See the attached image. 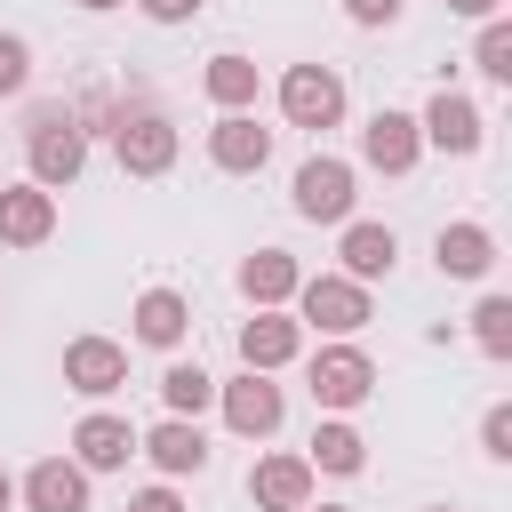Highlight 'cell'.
<instances>
[{"instance_id":"6da1fadb","label":"cell","mask_w":512,"mask_h":512,"mask_svg":"<svg viewBox=\"0 0 512 512\" xmlns=\"http://www.w3.org/2000/svg\"><path fill=\"white\" fill-rule=\"evenodd\" d=\"M24 168H32V184H80V168H88V128L72 120V104H32V120H24Z\"/></svg>"},{"instance_id":"7a4b0ae2","label":"cell","mask_w":512,"mask_h":512,"mask_svg":"<svg viewBox=\"0 0 512 512\" xmlns=\"http://www.w3.org/2000/svg\"><path fill=\"white\" fill-rule=\"evenodd\" d=\"M288 304H296V320H304V328H320V336H360V328L376 320L368 280H344V272H304Z\"/></svg>"},{"instance_id":"3957f363","label":"cell","mask_w":512,"mask_h":512,"mask_svg":"<svg viewBox=\"0 0 512 512\" xmlns=\"http://www.w3.org/2000/svg\"><path fill=\"white\" fill-rule=\"evenodd\" d=\"M304 384H312V408H328V416H352V408L376 392V360H368L352 336H336V344H320V352H312Z\"/></svg>"},{"instance_id":"277c9868","label":"cell","mask_w":512,"mask_h":512,"mask_svg":"<svg viewBox=\"0 0 512 512\" xmlns=\"http://www.w3.org/2000/svg\"><path fill=\"white\" fill-rule=\"evenodd\" d=\"M288 200H296V216H304V224H344V216H352V200H360V168H352V160H336V152H312V160L296 168Z\"/></svg>"},{"instance_id":"5b68a950","label":"cell","mask_w":512,"mask_h":512,"mask_svg":"<svg viewBox=\"0 0 512 512\" xmlns=\"http://www.w3.org/2000/svg\"><path fill=\"white\" fill-rule=\"evenodd\" d=\"M280 120L288 128H336L344 120V72L336 64H288L280 72Z\"/></svg>"},{"instance_id":"8992f818","label":"cell","mask_w":512,"mask_h":512,"mask_svg":"<svg viewBox=\"0 0 512 512\" xmlns=\"http://www.w3.org/2000/svg\"><path fill=\"white\" fill-rule=\"evenodd\" d=\"M112 152H120V176H168V168H176V120L152 112V104H136V112L120 104Z\"/></svg>"},{"instance_id":"52a82bcc","label":"cell","mask_w":512,"mask_h":512,"mask_svg":"<svg viewBox=\"0 0 512 512\" xmlns=\"http://www.w3.org/2000/svg\"><path fill=\"white\" fill-rule=\"evenodd\" d=\"M216 408H224V424H232L240 440H272L280 416H288V392H280L264 368H240L232 384H216Z\"/></svg>"},{"instance_id":"ba28073f","label":"cell","mask_w":512,"mask_h":512,"mask_svg":"<svg viewBox=\"0 0 512 512\" xmlns=\"http://www.w3.org/2000/svg\"><path fill=\"white\" fill-rule=\"evenodd\" d=\"M312 480H320V472H312L296 448H264V456L248 464V504H256V512H304V504H312Z\"/></svg>"},{"instance_id":"9c48e42d","label":"cell","mask_w":512,"mask_h":512,"mask_svg":"<svg viewBox=\"0 0 512 512\" xmlns=\"http://www.w3.org/2000/svg\"><path fill=\"white\" fill-rule=\"evenodd\" d=\"M360 160L376 168V176H408L416 160H424V128H416V112H368V128H360Z\"/></svg>"},{"instance_id":"30bf717a","label":"cell","mask_w":512,"mask_h":512,"mask_svg":"<svg viewBox=\"0 0 512 512\" xmlns=\"http://www.w3.org/2000/svg\"><path fill=\"white\" fill-rule=\"evenodd\" d=\"M64 384H72L80 400H112V392L128 384V344H112V336H72V344H64Z\"/></svg>"},{"instance_id":"8fae6325","label":"cell","mask_w":512,"mask_h":512,"mask_svg":"<svg viewBox=\"0 0 512 512\" xmlns=\"http://www.w3.org/2000/svg\"><path fill=\"white\" fill-rule=\"evenodd\" d=\"M416 128H424V144H432V152H456V160H464V152H480V136H488V120H480V104H472L464 88H440V96L416 112Z\"/></svg>"},{"instance_id":"7c38bea8","label":"cell","mask_w":512,"mask_h":512,"mask_svg":"<svg viewBox=\"0 0 512 512\" xmlns=\"http://www.w3.org/2000/svg\"><path fill=\"white\" fill-rule=\"evenodd\" d=\"M208 160H216L224 176H264V168H272V128H256V112H216Z\"/></svg>"},{"instance_id":"4fadbf2b","label":"cell","mask_w":512,"mask_h":512,"mask_svg":"<svg viewBox=\"0 0 512 512\" xmlns=\"http://www.w3.org/2000/svg\"><path fill=\"white\" fill-rule=\"evenodd\" d=\"M136 456H152L160 480H184V472H208V432L200 416H160L152 432H136Z\"/></svg>"},{"instance_id":"5bb4252c","label":"cell","mask_w":512,"mask_h":512,"mask_svg":"<svg viewBox=\"0 0 512 512\" xmlns=\"http://www.w3.org/2000/svg\"><path fill=\"white\" fill-rule=\"evenodd\" d=\"M304 352V320L288 312V304H272V312H256V320H240V368H288Z\"/></svg>"},{"instance_id":"9a60e30c","label":"cell","mask_w":512,"mask_h":512,"mask_svg":"<svg viewBox=\"0 0 512 512\" xmlns=\"http://www.w3.org/2000/svg\"><path fill=\"white\" fill-rule=\"evenodd\" d=\"M128 456H136V424H128V416L88 408V416L72 424V464H80V472H120Z\"/></svg>"},{"instance_id":"2e32d148","label":"cell","mask_w":512,"mask_h":512,"mask_svg":"<svg viewBox=\"0 0 512 512\" xmlns=\"http://www.w3.org/2000/svg\"><path fill=\"white\" fill-rule=\"evenodd\" d=\"M56 232V192L48 184H0V248H40Z\"/></svg>"},{"instance_id":"e0dca14e","label":"cell","mask_w":512,"mask_h":512,"mask_svg":"<svg viewBox=\"0 0 512 512\" xmlns=\"http://www.w3.org/2000/svg\"><path fill=\"white\" fill-rule=\"evenodd\" d=\"M24 512H88V472L72 456H40L24 480H16Z\"/></svg>"},{"instance_id":"ac0fdd59","label":"cell","mask_w":512,"mask_h":512,"mask_svg":"<svg viewBox=\"0 0 512 512\" xmlns=\"http://www.w3.org/2000/svg\"><path fill=\"white\" fill-rule=\"evenodd\" d=\"M432 264H440V280H488V264H496V232L488 224H440L432 232Z\"/></svg>"},{"instance_id":"d6986e66","label":"cell","mask_w":512,"mask_h":512,"mask_svg":"<svg viewBox=\"0 0 512 512\" xmlns=\"http://www.w3.org/2000/svg\"><path fill=\"white\" fill-rule=\"evenodd\" d=\"M336 256H344V280H384V272L400 264V232H392V224H368V216H344Z\"/></svg>"},{"instance_id":"ffe728a7","label":"cell","mask_w":512,"mask_h":512,"mask_svg":"<svg viewBox=\"0 0 512 512\" xmlns=\"http://www.w3.org/2000/svg\"><path fill=\"white\" fill-rule=\"evenodd\" d=\"M128 328H136V344L176 352V344L192 336V304H184L176 288H144V296H136V312H128Z\"/></svg>"},{"instance_id":"44dd1931","label":"cell","mask_w":512,"mask_h":512,"mask_svg":"<svg viewBox=\"0 0 512 512\" xmlns=\"http://www.w3.org/2000/svg\"><path fill=\"white\" fill-rule=\"evenodd\" d=\"M296 280H304V264H296L288 248H256V256H240V296H248L256 312L288 304V296H296Z\"/></svg>"},{"instance_id":"7402d4cb","label":"cell","mask_w":512,"mask_h":512,"mask_svg":"<svg viewBox=\"0 0 512 512\" xmlns=\"http://www.w3.org/2000/svg\"><path fill=\"white\" fill-rule=\"evenodd\" d=\"M304 464H312V472H328V480H352V472L368 464V440H360V432H352L344 416H320V432H312Z\"/></svg>"},{"instance_id":"603a6c76","label":"cell","mask_w":512,"mask_h":512,"mask_svg":"<svg viewBox=\"0 0 512 512\" xmlns=\"http://www.w3.org/2000/svg\"><path fill=\"white\" fill-rule=\"evenodd\" d=\"M200 88H208V104H216V112H256V88H264V80H256V64H248V56H232V48H224V56H208Z\"/></svg>"},{"instance_id":"cb8c5ba5","label":"cell","mask_w":512,"mask_h":512,"mask_svg":"<svg viewBox=\"0 0 512 512\" xmlns=\"http://www.w3.org/2000/svg\"><path fill=\"white\" fill-rule=\"evenodd\" d=\"M208 400H216V376H208L200 360H168V368H160V408H168V416H200Z\"/></svg>"},{"instance_id":"d4e9b609","label":"cell","mask_w":512,"mask_h":512,"mask_svg":"<svg viewBox=\"0 0 512 512\" xmlns=\"http://www.w3.org/2000/svg\"><path fill=\"white\" fill-rule=\"evenodd\" d=\"M472 344L488 360H512V296H480L472 304Z\"/></svg>"},{"instance_id":"484cf974","label":"cell","mask_w":512,"mask_h":512,"mask_svg":"<svg viewBox=\"0 0 512 512\" xmlns=\"http://www.w3.org/2000/svg\"><path fill=\"white\" fill-rule=\"evenodd\" d=\"M472 64H480L488 80H512V24H504V16H488V24H480V40H472Z\"/></svg>"},{"instance_id":"4316f807","label":"cell","mask_w":512,"mask_h":512,"mask_svg":"<svg viewBox=\"0 0 512 512\" xmlns=\"http://www.w3.org/2000/svg\"><path fill=\"white\" fill-rule=\"evenodd\" d=\"M24 88H32V40L0 32V96H24Z\"/></svg>"},{"instance_id":"83f0119b","label":"cell","mask_w":512,"mask_h":512,"mask_svg":"<svg viewBox=\"0 0 512 512\" xmlns=\"http://www.w3.org/2000/svg\"><path fill=\"white\" fill-rule=\"evenodd\" d=\"M480 448H488L496 464H512V400H496V408L480 416Z\"/></svg>"},{"instance_id":"f1b7e54d","label":"cell","mask_w":512,"mask_h":512,"mask_svg":"<svg viewBox=\"0 0 512 512\" xmlns=\"http://www.w3.org/2000/svg\"><path fill=\"white\" fill-rule=\"evenodd\" d=\"M400 8H408V0H344V16H352L360 32H384V24H400Z\"/></svg>"},{"instance_id":"f546056e","label":"cell","mask_w":512,"mask_h":512,"mask_svg":"<svg viewBox=\"0 0 512 512\" xmlns=\"http://www.w3.org/2000/svg\"><path fill=\"white\" fill-rule=\"evenodd\" d=\"M128 512H184V496L160 480V488H136V496H128Z\"/></svg>"},{"instance_id":"4dcf8cb0","label":"cell","mask_w":512,"mask_h":512,"mask_svg":"<svg viewBox=\"0 0 512 512\" xmlns=\"http://www.w3.org/2000/svg\"><path fill=\"white\" fill-rule=\"evenodd\" d=\"M136 8H144L152 24H192V16H200V0H136Z\"/></svg>"},{"instance_id":"1f68e13d","label":"cell","mask_w":512,"mask_h":512,"mask_svg":"<svg viewBox=\"0 0 512 512\" xmlns=\"http://www.w3.org/2000/svg\"><path fill=\"white\" fill-rule=\"evenodd\" d=\"M448 16H464V24H488V16H504V0H448Z\"/></svg>"},{"instance_id":"d6a6232c","label":"cell","mask_w":512,"mask_h":512,"mask_svg":"<svg viewBox=\"0 0 512 512\" xmlns=\"http://www.w3.org/2000/svg\"><path fill=\"white\" fill-rule=\"evenodd\" d=\"M8 504H16V480H8V472H0V512H8Z\"/></svg>"},{"instance_id":"836d02e7","label":"cell","mask_w":512,"mask_h":512,"mask_svg":"<svg viewBox=\"0 0 512 512\" xmlns=\"http://www.w3.org/2000/svg\"><path fill=\"white\" fill-rule=\"evenodd\" d=\"M80 8H96V16H104V8H128V0H80Z\"/></svg>"},{"instance_id":"e575fe53","label":"cell","mask_w":512,"mask_h":512,"mask_svg":"<svg viewBox=\"0 0 512 512\" xmlns=\"http://www.w3.org/2000/svg\"><path fill=\"white\" fill-rule=\"evenodd\" d=\"M304 512H352V504H304Z\"/></svg>"},{"instance_id":"d590c367","label":"cell","mask_w":512,"mask_h":512,"mask_svg":"<svg viewBox=\"0 0 512 512\" xmlns=\"http://www.w3.org/2000/svg\"><path fill=\"white\" fill-rule=\"evenodd\" d=\"M432 512H448V504H432Z\"/></svg>"}]
</instances>
